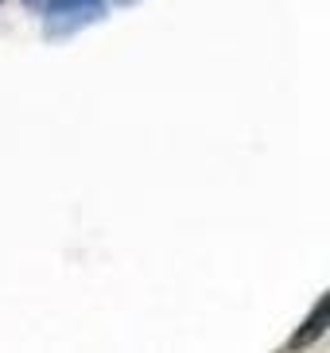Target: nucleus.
I'll return each mask as SVG.
<instances>
[{
  "instance_id": "1",
  "label": "nucleus",
  "mask_w": 330,
  "mask_h": 353,
  "mask_svg": "<svg viewBox=\"0 0 330 353\" xmlns=\"http://www.w3.org/2000/svg\"><path fill=\"white\" fill-rule=\"evenodd\" d=\"M47 35H70L86 23H97L105 0H47Z\"/></svg>"
},
{
  "instance_id": "2",
  "label": "nucleus",
  "mask_w": 330,
  "mask_h": 353,
  "mask_svg": "<svg viewBox=\"0 0 330 353\" xmlns=\"http://www.w3.org/2000/svg\"><path fill=\"white\" fill-rule=\"evenodd\" d=\"M23 4H31V8H43V4H47V0H23Z\"/></svg>"
},
{
  "instance_id": "3",
  "label": "nucleus",
  "mask_w": 330,
  "mask_h": 353,
  "mask_svg": "<svg viewBox=\"0 0 330 353\" xmlns=\"http://www.w3.org/2000/svg\"><path fill=\"white\" fill-rule=\"evenodd\" d=\"M117 4H133V0H117Z\"/></svg>"
}]
</instances>
